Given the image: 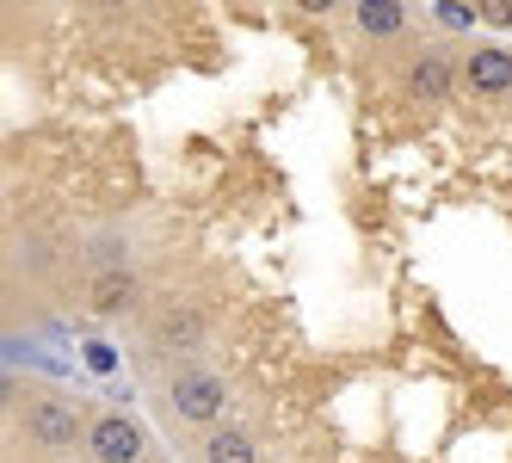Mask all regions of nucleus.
Here are the masks:
<instances>
[{
	"mask_svg": "<svg viewBox=\"0 0 512 463\" xmlns=\"http://www.w3.org/2000/svg\"><path fill=\"white\" fill-rule=\"evenodd\" d=\"M204 334H210L204 309H167V315L149 322V346H167V352H198Z\"/></svg>",
	"mask_w": 512,
	"mask_h": 463,
	"instance_id": "4",
	"label": "nucleus"
},
{
	"mask_svg": "<svg viewBox=\"0 0 512 463\" xmlns=\"http://www.w3.org/2000/svg\"><path fill=\"white\" fill-rule=\"evenodd\" d=\"M130 291H136V278H130V272H118V266H112V272H99V278H93V309H99V315H112V309L130 303Z\"/></svg>",
	"mask_w": 512,
	"mask_h": 463,
	"instance_id": "8",
	"label": "nucleus"
},
{
	"mask_svg": "<svg viewBox=\"0 0 512 463\" xmlns=\"http://www.w3.org/2000/svg\"><path fill=\"white\" fill-rule=\"evenodd\" d=\"M210 463H260V451H253V439L241 426H216L210 433Z\"/></svg>",
	"mask_w": 512,
	"mask_h": 463,
	"instance_id": "7",
	"label": "nucleus"
},
{
	"mask_svg": "<svg viewBox=\"0 0 512 463\" xmlns=\"http://www.w3.org/2000/svg\"><path fill=\"white\" fill-rule=\"evenodd\" d=\"M25 433L38 439L44 451H68L81 439V414H75V402H62V396H31L25 402Z\"/></svg>",
	"mask_w": 512,
	"mask_h": 463,
	"instance_id": "2",
	"label": "nucleus"
},
{
	"mask_svg": "<svg viewBox=\"0 0 512 463\" xmlns=\"http://www.w3.org/2000/svg\"><path fill=\"white\" fill-rule=\"evenodd\" d=\"M457 87V68H451V56H438V50H426V56H414L408 62V99H420V105H438Z\"/></svg>",
	"mask_w": 512,
	"mask_h": 463,
	"instance_id": "5",
	"label": "nucleus"
},
{
	"mask_svg": "<svg viewBox=\"0 0 512 463\" xmlns=\"http://www.w3.org/2000/svg\"><path fill=\"white\" fill-rule=\"evenodd\" d=\"M358 25H364V31H377V38H383V31L408 25V13H401V7H358Z\"/></svg>",
	"mask_w": 512,
	"mask_h": 463,
	"instance_id": "9",
	"label": "nucleus"
},
{
	"mask_svg": "<svg viewBox=\"0 0 512 463\" xmlns=\"http://www.w3.org/2000/svg\"><path fill=\"white\" fill-rule=\"evenodd\" d=\"M87 451H93V463H136V457H142L136 420H130V414H99V420L87 426Z\"/></svg>",
	"mask_w": 512,
	"mask_h": 463,
	"instance_id": "3",
	"label": "nucleus"
},
{
	"mask_svg": "<svg viewBox=\"0 0 512 463\" xmlns=\"http://www.w3.org/2000/svg\"><path fill=\"white\" fill-rule=\"evenodd\" d=\"M167 396H173V414L186 420V426H210L216 414H223V377H216L210 365H179L173 383H167Z\"/></svg>",
	"mask_w": 512,
	"mask_h": 463,
	"instance_id": "1",
	"label": "nucleus"
},
{
	"mask_svg": "<svg viewBox=\"0 0 512 463\" xmlns=\"http://www.w3.org/2000/svg\"><path fill=\"white\" fill-rule=\"evenodd\" d=\"M463 81H469L475 93H506V87H512V56H506V50H494V44L469 50V62H463Z\"/></svg>",
	"mask_w": 512,
	"mask_h": 463,
	"instance_id": "6",
	"label": "nucleus"
}]
</instances>
